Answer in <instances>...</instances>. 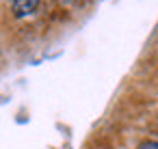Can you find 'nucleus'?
Here are the masks:
<instances>
[{
	"label": "nucleus",
	"mask_w": 158,
	"mask_h": 149,
	"mask_svg": "<svg viewBox=\"0 0 158 149\" xmlns=\"http://www.w3.org/2000/svg\"><path fill=\"white\" fill-rule=\"evenodd\" d=\"M37 7H39V0H13V15L26 18V15L35 13Z\"/></svg>",
	"instance_id": "f257e3e1"
},
{
	"label": "nucleus",
	"mask_w": 158,
	"mask_h": 149,
	"mask_svg": "<svg viewBox=\"0 0 158 149\" xmlns=\"http://www.w3.org/2000/svg\"><path fill=\"white\" fill-rule=\"evenodd\" d=\"M139 149H158V140H143Z\"/></svg>",
	"instance_id": "f03ea898"
}]
</instances>
